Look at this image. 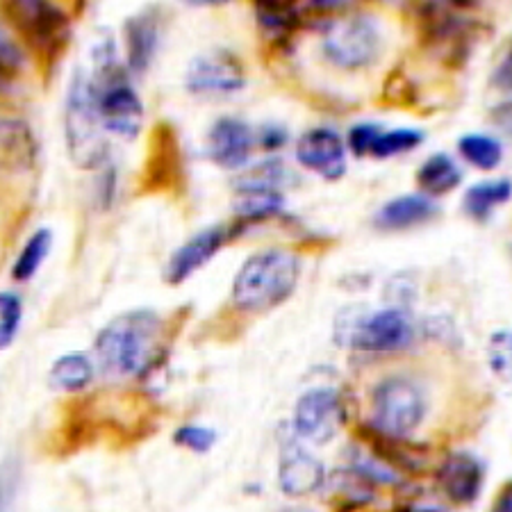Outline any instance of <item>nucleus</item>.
Returning <instances> with one entry per match:
<instances>
[{
	"mask_svg": "<svg viewBox=\"0 0 512 512\" xmlns=\"http://www.w3.org/2000/svg\"><path fill=\"white\" fill-rule=\"evenodd\" d=\"M301 262L289 251L271 249L251 255L237 271L233 283V303L242 312L274 310L285 303L299 283Z\"/></svg>",
	"mask_w": 512,
	"mask_h": 512,
	"instance_id": "f03ea898",
	"label": "nucleus"
},
{
	"mask_svg": "<svg viewBox=\"0 0 512 512\" xmlns=\"http://www.w3.org/2000/svg\"><path fill=\"white\" fill-rule=\"evenodd\" d=\"M21 62H23V57H21L19 46H16L14 41L5 35L3 28H0V66H3L7 73H12L19 69Z\"/></svg>",
	"mask_w": 512,
	"mask_h": 512,
	"instance_id": "4c0bfd02",
	"label": "nucleus"
},
{
	"mask_svg": "<svg viewBox=\"0 0 512 512\" xmlns=\"http://www.w3.org/2000/svg\"><path fill=\"white\" fill-rule=\"evenodd\" d=\"M383 37L376 21L365 14L346 16L326 28L321 53L330 64L346 71L367 69L381 55Z\"/></svg>",
	"mask_w": 512,
	"mask_h": 512,
	"instance_id": "39448f33",
	"label": "nucleus"
},
{
	"mask_svg": "<svg viewBox=\"0 0 512 512\" xmlns=\"http://www.w3.org/2000/svg\"><path fill=\"white\" fill-rule=\"evenodd\" d=\"M233 235L235 230L226 226H212V228H205L203 233H196L189 242H185L176 253L171 255V260L167 264L169 283L171 285L185 283L194 271L205 267L214 255L224 249L228 239Z\"/></svg>",
	"mask_w": 512,
	"mask_h": 512,
	"instance_id": "2eb2a0df",
	"label": "nucleus"
},
{
	"mask_svg": "<svg viewBox=\"0 0 512 512\" xmlns=\"http://www.w3.org/2000/svg\"><path fill=\"white\" fill-rule=\"evenodd\" d=\"M487 362L494 376L512 383V330H497L487 342Z\"/></svg>",
	"mask_w": 512,
	"mask_h": 512,
	"instance_id": "7c9ffc66",
	"label": "nucleus"
},
{
	"mask_svg": "<svg viewBox=\"0 0 512 512\" xmlns=\"http://www.w3.org/2000/svg\"><path fill=\"white\" fill-rule=\"evenodd\" d=\"M287 135L280 128H264L260 132V144L267 148V151H276V148H280L285 144Z\"/></svg>",
	"mask_w": 512,
	"mask_h": 512,
	"instance_id": "ea45409f",
	"label": "nucleus"
},
{
	"mask_svg": "<svg viewBox=\"0 0 512 512\" xmlns=\"http://www.w3.org/2000/svg\"><path fill=\"white\" fill-rule=\"evenodd\" d=\"M492 512H512V481L501 487L497 494V501H494Z\"/></svg>",
	"mask_w": 512,
	"mask_h": 512,
	"instance_id": "a19ab883",
	"label": "nucleus"
},
{
	"mask_svg": "<svg viewBox=\"0 0 512 512\" xmlns=\"http://www.w3.org/2000/svg\"><path fill=\"white\" fill-rule=\"evenodd\" d=\"M255 16L260 26L274 35H289L301 21L299 10L292 3H267V0L255 3Z\"/></svg>",
	"mask_w": 512,
	"mask_h": 512,
	"instance_id": "c85d7f7f",
	"label": "nucleus"
},
{
	"mask_svg": "<svg viewBox=\"0 0 512 512\" xmlns=\"http://www.w3.org/2000/svg\"><path fill=\"white\" fill-rule=\"evenodd\" d=\"M103 121L98 114V98L92 80L78 73L71 82L66 98L64 137L71 160L80 169H96L107 160V146Z\"/></svg>",
	"mask_w": 512,
	"mask_h": 512,
	"instance_id": "7ed1b4c3",
	"label": "nucleus"
},
{
	"mask_svg": "<svg viewBox=\"0 0 512 512\" xmlns=\"http://www.w3.org/2000/svg\"><path fill=\"white\" fill-rule=\"evenodd\" d=\"M424 7V39L426 44L442 48L447 60H465L472 46V23L465 21L458 12L447 10L444 3H426Z\"/></svg>",
	"mask_w": 512,
	"mask_h": 512,
	"instance_id": "ddd939ff",
	"label": "nucleus"
},
{
	"mask_svg": "<svg viewBox=\"0 0 512 512\" xmlns=\"http://www.w3.org/2000/svg\"><path fill=\"white\" fill-rule=\"evenodd\" d=\"M287 180V171L280 160H267L246 171L242 178H239L237 187H260V189H278Z\"/></svg>",
	"mask_w": 512,
	"mask_h": 512,
	"instance_id": "2f4dec72",
	"label": "nucleus"
},
{
	"mask_svg": "<svg viewBox=\"0 0 512 512\" xmlns=\"http://www.w3.org/2000/svg\"><path fill=\"white\" fill-rule=\"evenodd\" d=\"M421 142H424V135L415 128H396V130L381 128L378 130L369 155H374V158H392V155L412 151V148H417Z\"/></svg>",
	"mask_w": 512,
	"mask_h": 512,
	"instance_id": "c756f323",
	"label": "nucleus"
},
{
	"mask_svg": "<svg viewBox=\"0 0 512 512\" xmlns=\"http://www.w3.org/2000/svg\"><path fill=\"white\" fill-rule=\"evenodd\" d=\"M37 153V139L28 123L12 114H0V169L30 171Z\"/></svg>",
	"mask_w": 512,
	"mask_h": 512,
	"instance_id": "a211bd4d",
	"label": "nucleus"
},
{
	"mask_svg": "<svg viewBox=\"0 0 512 512\" xmlns=\"http://www.w3.org/2000/svg\"><path fill=\"white\" fill-rule=\"evenodd\" d=\"M378 130L381 126H376V123H358V126H353L349 132V148L355 155H369L371 153V146H374V139L378 135Z\"/></svg>",
	"mask_w": 512,
	"mask_h": 512,
	"instance_id": "c9c22d12",
	"label": "nucleus"
},
{
	"mask_svg": "<svg viewBox=\"0 0 512 512\" xmlns=\"http://www.w3.org/2000/svg\"><path fill=\"white\" fill-rule=\"evenodd\" d=\"M490 80L494 89H499V92L503 94L512 92V41H508L506 48H503V53L499 55V62L494 66Z\"/></svg>",
	"mask_w": 512,
	"mask_h": 512,
	"instance_id": "e433bc0d",
	"label": "nucleus"
},
{
	"mask_svg": "<svg viewBox=\"0 0 512 512\" xmlns=\"http://www.w3.org/2000/svg\"><path fill=\"white\" fill-rule=\"evenodd\" d=\"M7 19L14 23L19 35L44 62L53 64L69 44V16L60 7L51 3H35V0H21V3H3Z\"/></svg>",
	"mask_w": 512,
	"mask_h": 512,
	"instance_id": "20e7f679",
	"label": "nucleus"
},
{
	"mask_svg": "<svg viewBox=\"0 0 512 512\" xmlns=\"http://www.w3.org/2000/svg\"><path fill=\"white\" fill-rule=\"evenodd\" d=\"M437 214V205L428 196L406 194L387 201L381 210L376 212L374 224L383 230H406L412 226L426 224Z\"/></svg>",
	"mask_w": 512,
	"mask_h": 512,
	"instance_id": "412c9836",
	"label": "nucleus"
},
{
	"mask_svg": "<svg viewBox=\"0 0 512 512\" xmlns=\"http://www.w3.org/2000/svg\"><path fill=\"white\" fill-rule=\"evenodd\" d=\"M371 410H374V428L394 437H406L424 419L426 399L415 383L394 376L378 383L371 396Z\"/></svg>",
	"mask_w": 512,
	"mask_h": 512,
	"instance_id": "423d86ee",
	"label": "nucleus"
},
{
	"mask_svg": "<svg viewBox=\"0 0 512 512\" xmlns=\"http://www.w3.org/2000/svg\"><path fill=\"white\" fill-rule=\"evenodd\" d=\"M51 244H53L51 230H46V228L37 230V233L28 239L26 246H23V251L19 253V258H16V262H14V267H12L14 280L26 283V280L35 276L41 264H44L48 251H51Z\"/></svg>",
	"mask_w": 512,
	"mask_h": 512,
	"instance_id": "bb28decb",
	"label": "nucleus"
},
{
	"mask_svg": "<svg viewBox=\"0 0 512 512\" xmlns=\"http://www.w3.org/2000/svg\"><path fill=\"white\" fill-rule=\"evenodd\" d=\"M183 146L178 132L167 121H160L151 132L148 155L144 160L142 187L146 192H178L185 183Z\"/></svg>",
	"mask_w": 512,
	"mask_h": 512,
	"instance_id": "6e6552de",
	"label": "nucleus"
},
{
	"mask_svg": "<svg viewBox=\"0 0 512 512\" xmlns=\"http://www.w3.org/2000/svg\"><path fill=\"white\" fill-rule=\"evenodd\" d=\"M458 151L472 167L481 171L499 167V162L503 158V148L499 144V139H494L490 135H465L458 142Z\"/></svg>",
	"mask_w": 512,
	"mask_h": 512,
	"instance_id": "cd10ccee",
	"label": "nucleus"
},
{
	"mask_svg": "<svg viewBox=\"0 0 512 512\" xmlns=\"http://www.w3.org/2000/svg\"><path fill=\"white\" fill-rule=\"evenodd\" d=\"M460 180H462V171L458 169V164L444 153L431 155V158L421 164L417 171L419 187L424 189L426 194H433V196L451 192L453 187L460 185Z\"/></svg>",
	"mask_w": 512,
	"mask_h": 512,
	"instance_id": "b1692460",
	"label": "nucleus"
},
{
	"mask_svg": "<svg viewBox=\"0 0 512 512\" xmlns=\"http://www.w3.org/2000/svg\"><path fill=\"white\" fill-rule=\"evenodd\" d=\"M21 315L23 305L19 296L10 292L0 294V349H7L14 342L21 326Z\"/></svg>",
	"mask_w": 512,
	"mask_h": 512,
	"instance_id": "473e14b6",
	"label": "nucleus"
},
{
	"mask_svg": "<svg viewBox=\"0 0 512 512\" xmlns=\"http://www.w3.org/2000/svg\"><path fill=\"white\" fill-rule=\"evenodd\" d=\"M296 160L321 178L337 180L346 173V146L335 130L315 128L296 144Z\"/></svg>",
	"mask_w": 512,
	"mask_h": 512,
	"instance_id": "4468645a",
	"label": "nucleus"
},
{
	"mask_svg": "<svg viewBox=\"0 0 512 512\" xmlns=\"http://www.w3.org/2000/svg\"><path fill=\"white\" fill-rule=\"evenodd\" d=\"M412 337L415 328L406 312L390 308L351 319L342 344L367 353H392L410 346Z\"/></svg>",
	"mask_w": 512,
	"mask_h": 512,
	"instance_id": "0eeeda50",
	"label": "nucleus"
},
{
	"mask_svg": "<svg viewBox=\"0 0 512 512\" xmlns=\"http://www.w3.org/2000/svg\"><path fill=\"white\" fill-rule=\"evenodd\" d=\"M374 481L360 469H342L330 476V501L340 512L365 508L374 499Z\"/></svg>",
	"mask_w": 512,
	"mask_h": 512,
	"instance_id": "4be33fe9",
	"label": "nucleus"
},
{
	"mask_svg": "<svg viewBox=\"0 0 512 512\" xmlns=\"http://www.w3.org/2000/svg\"><path fill=\"white\" fill-rule=\"evenodd\" d=\"M173 442L194 453H208L217 442V433L205 426H183L173 435Z\"/></svg>",
	"mask_w": 512,
	"mask_h": 512,
	"instance_id": "f704fd0d",
	"label": "nucleus"
},
{
	"mask_svg": "<svg viewBox=\"0 0 512 512\" xmlns=\"http://www.w3.org/2000/svg\"><path fill=\"white\" fill-rule=\"evenodd\" d=\"M103 128L121 137H137L144 123V105L126 78L94 87Z\"/></svg>",
	"mask_w": 512,
	"mask_h": 512,
	"instance_id": "f8f14e48",
	"label": "nucleus"
},
{
	"mask_svg": "<svg viewBox=\"0 0 512 512\" xmlns=\"http://www.w3.org/2000/svg\"><path fill=\"white\" fill-rule=\"evenodd\" d=\"M160 44V23L153 10L132 16L126 21L128 66L135 73H144L151 66Z\"/></svg>",
	"mask_w": 512,
	"mask_h": 512,
	"instance_id": "aec40b11",
	"label": "nucleus"
},
{
	"mask_svg": "<svg viewBox=\"0 0 512 512\" xmlns=\"http://www.w3.org/2000/svg\"><path fill=\"white\" fill-rule=\"evenodd\" d=\"M94 378V365L89 362L87 355L82 353H69L55 360L51 369V383L57 390L64 392H80L92 383Z\"/></svg>",
	"mask_w": 512,
	"mask_h": 512,
	"instance_id": "a878e982",
	"label": "nucleus"
},
{
	"mask_svg": "<svg viewBox=\"0 0 512 512\" xmlns=\"http://www.w3.org/2000/svg\"><path fill=\"white\" fill-rule=\"evenodd\" d=\"M244 82L246 76L242 62L228 51H210L198 55L187 71V87L194 94H235L244 87Z\"/></svg>",
	"mask_w": 512,
	"mask_h": 512,
	"instance_id": "9b49d317",
	"label": "nucleus"
},
{
	"mask_svg": "<svg viewBox=\"0 0 512 512\" xmlns=\"http://www.w3.org/2000/svg\"><path fill=\"white\" fill-rule=\"evenodd\" d=\"M483 465L474 456L460 451L451 453L437 467V485L444 497L456 506H469L483 490Z\"/></svg>",
	"mask_w": 512,
	"mask_h": 512,
	"instance_id": "dca6fc26",
	"label": "nucleus"
},
{
	"mask_svg": "<svg viewBox=\"0 0 512 512\" xmlns=\"http://www.w3.org/2000/svg\"><path fill=\"white\" fill-rule=\"evenodd\" d=\"M283 208V194L278 189L237 187L235 212L242 221H260Z\"/></svg>",
	"mask_w": 512,
	"mask_h": 512,
	"instance_id": "393cba45",
	"label": "nucleus"
},
{
	"mask_svg": "<svg viewBox=\"0 0 512 512\" xmlns=\"http://www.w3.org/2000/svg\"><path fill=\"white\" fill-rule=\"evenodd\" d=\"M280 512H308V510H292V508H289V510H280Z\"/></svg>",
	"mask_w": 512,
	"mask_h": 512,
	"instance_id": "37998d69",
	"label": "nucleus"
},
{
	"mask_svg": "<svg viewBox=\"0 0 512 512\" xmlns=\"http://www.w3.org/2000/svg\"><path fill=\"white\" fill-rule=\"evenodd\" d=\"M162 319L151 310L126 312L112 319L96 340V355L105 374L135 378L148 371L158 355Z\"/></svg>",
	"mask_w": 512,
	"mask_h": 512,
	"instance_id": "f257e3e1",
	"label": "nucleus"
},
{
	"mask_svg": "<svg viewBox=\"0 0 512 512\" xmlns=\"http://www.w3.org/2000/svg\"><path fill=\"white\" fill-rule=\"evenodd\" d=\"M492 121H494V126L501 128L503 132H506V135L512 137V98H510V101L494 107Z\"/></svg>",
	"mask_w": 512,
	"mask_h": 512,
	"instance_id": "58836bf2",
	"label": "nucleus"
},
{
	"mask_svg": "<svg viewBox=\"0 0 512 512\" xmlns=\"http://www.w3.org/2000/svg\"><path fill=\"white\" fill-rule=\"evenodd\" d=\"M7 76H10V73H7L3 66H0V92H3V87H5V82H7Z\"/></svg>",
	"mask_w": 512,
	"mask_h": 512,
	"instance_id": "79ce46f5",
	"label": "nucleus"
},
{
	"mask_svg": "<svg viewBox=\"0 0 512 512\" xmlns=\"http://www.w3.org/2000/svg\"><path fill=\"white\" fill-rule=\"evenodd\" d=\"M21 465L16 458H7L0 467V512H14L19 497Z\"/></svg>",
	"mask_w": 512,
	"mask_h": 512,
	"instance_id": "72a5a7b5",
	"label": "nucleus"
},
{
	"mask_svg": "<svg viewBox=\"0 0 512 512\" xmlns=\"http://www.w3.org/2000/svg\"><path fill=\"white\" fill-rule=\"evenodd\" d=\"M346 419L342 396L328 387L305 392L294 408V433L299 440L326 444L333 440Z\"/></svg>",
	"mask_w": 512,
	"mask_h": 512,
	"instance_id": "1a4fd4ad",
	"label": "nucleus"
},
{
	"mask_svg": "<svg viewBox=\"0 0 512 512\" xmlns=\"http://www.w3.org/2000/svg\"><path fill=\"white\" fill-rule=\"evenodd\" d=\"M362 437H365L369 449L374 451L376 462H381L390 472L392 469H399V472H421L426 465V449L408 442L406 437L381 433L374 426L365 428Z\"/></svg>",
	"mask_w": 512,
	"mask_h": 512,
	"instance_id": "6ab92c4d",
	"label": "nucleus"
},
{
	"mask_svg": "<svg viewBox=\"0 0 512 512\" xmlns=\"http://www.w3.org/2000/svg\"><path fill=\"white\" fill-rule=\"evenodd\" d=\"M512 198V180L499 178V180H485L467 189L465 198H462V208L469 217L476 221H485L490 214L499 208V205L508 203Z\"/></svg>",
	"mask_w": 512,
	"mask_h": 512,
	"instance_id": "5701e85b",
	"label": "nucleus"
},
{
	"mask_svg": "<svg viewBox=\"0 0 512 512\" xmlns=\"http://www.w3.org/2000/svg\"><path fill=\"white\" fill-rule=\"evenodd\" d=\"M255 135L242 119L224 117L214 123L208 135V153L224 169H242L253 153Z\"/></svg>",
	"mask_w": 512,
	"mask_h": 512,
	"instance_id": "f3484780",
	"label": "nucleus"
},
{
	"mask_svg": "<svg viewBox=\"0 0 512 512\" xmlns=\"http://www.w3.org/2000/svg\"><path fill=\"white\" fill-rule=\"evenodd\" d=\"M278 483L287 497H305L326 483L324 465L303 447L292 431H280Z\"/></svg>",
	"mask_w": 512,
	"mask_h": 512,
	"instance_id": "9d476101",
	"label": "nucleus"
}]
</instances>
